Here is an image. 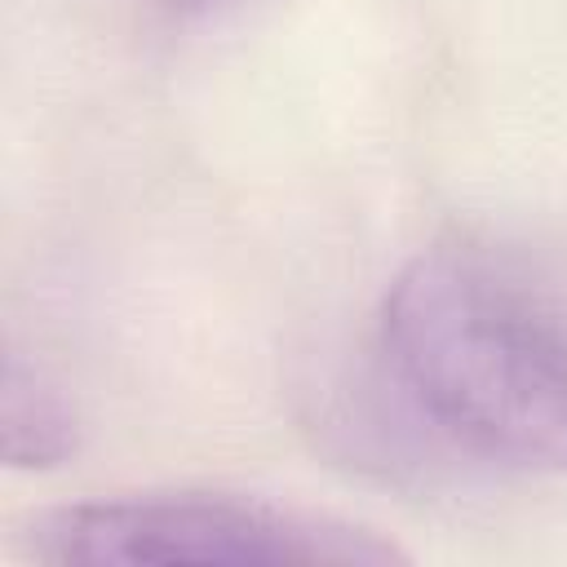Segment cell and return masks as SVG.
<instances>
[{
	"instance_id": "cell-1",
	"label": "cell",
	"mask_w": 567,
	"mask_h": 567,
	"mask_svg": "<svg viewBox=\"0 0 567 567\" xmlns=\"http://www.w3.org/2000/svg\"><path fill=\"white\" fill-rule=\"evenodd\" d=\"M377 354L403 408L447 447L567 474V270L452 239L381 297Z\"/></svg>"
},
{
	"instance_id": "cell-2",
	"label": "cell",
	"mask_w": 567,
	"mask_h": 567,
	"mask_svg": "<svg viewBox=\"0 0 567 567\" xmlns=\"http://www.w3.org/2000/svg\"><path fill=\"white\" fill-rule=\"evenodd\" d=\"M22 558L53 567H146V563H301L385 567L408 554L377 532L244 492L168 487L97 496L49 509L18 536Z\"/></svg>"
},
{
	"instance_id": "cell-3",
	"label": "cell",
	"mask_w": 567,
	"mask_h": 567,
	"mask_svg": "<svg viewBox=\"0 0 567 567\" xmlns=\"http://www.w3.org/2000/svg\"><path fill=\"white\" fill-rule=\"evenodd\" d=\"M4 461L13 470H49L75 452V412L62 390L40 372L27 368L18 354L4 363Z\"/></svg>"
},
{
	"instance_id": "cell-4",
	"label": "cell",
	"mask_w": 567,
	"mask_h": 567,
	"mask_svg": "<svg viewBox=\"0 0 567 567\" xmlns=\"http://www.w3.org/2000/svg\"><path fill=\"white\" fill-rule=\"evenodd\" d=\"M177 9H217V4H226V0H173Z\"/></svg>"
}]
</instances>
